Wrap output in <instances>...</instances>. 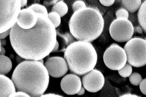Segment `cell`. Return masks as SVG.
<instances>
[{"mask_svg":"<svg viewBox=\"0 0 146 97\" xmlns=\"http://www.w3.org/2000/svg\"><path fill=\"white\" fill-rule=\"evenodd\" d=\"M37 14V22L31 28L23 29L16 23L10 29L12 47L18 55L26 60L43 59L52 52L57 41L56 28L47 16Z\"/></svg>","mask_w":146,"mask_h":97,"instance_id":"cell-1","label":"cell"},{"mask_svg":"<svg viewBox=\"0 0 146 97\" xmlns=\"http://www.w3.org/2000/svg\"><path fill=\"white\" fill-rule=\"evenodd\" d=\"M11 80L17 91L24 92L30 97H40L48 87L49 75L42 63L26 60L16 67Z\"/></svg>","mask_w":146,"mask_h":97,"instance_id":"cell-2","label":"cell"},{"mask_svg":"<svg viewBox=\"0 0 146 97\" xmlns=\"http://www.w3.org/2000/svg\"><path fill=\"white\" fill-rule=\"evenodd\" d=\"M104 21L101 13L86 7L74 12L69 22L70 31L78 41L90 42L102 33Z\"/></svg>","mask_w":146,"mask_h":97,"instance_id":"cell-3","label":"cell"},{"mask_svg":"<svg viewBox=\"0 0 146 97\" xmlns=\"http://www.w3.org/2000/svg\"><path fill=\"white\" fill-rule=\"evenodd\" d=\"M70 71L80 76L94 69L97 61V54L90 42L76 41L69 45L64 54Z\"/></svg>","mask_w":146,"mask_h":97,"instance_id":"cell-4","label":"cell"},{"mask_svg":"<svg viewBox=\"0 0 146 97\" xmlns=\"http://www.w3.org/2000/svg\"><path fill=\"white\" fill-rule=\"evenodd\" d=\"M125 52L127 62L131 66L139 67L146 65V40L134 38L128 41L123 48Z\"/></svg>","mask_w":146,"mask_h":97,"instance_id":"cell-5","label":"cell"},{"mask_svg":"<svg viewBox=\"0 0 146 97\" xmlns=\"http://www.w3.org/2000/svg\"><path fill=\"white\" fill-rule=\"evenodd\" d=\"M0 32L11 28L15 24L21 8L20 0H0Z\"/></svg>","mask_w":146,"mask_h":97,"instance_id":"cell-6","label":"cell"},{"mask_svg":"<svg viewBox=\"0 0 146 97\" xmlns=\"http://www.w3.org/2000/svg\"><path fill=\"white\" fill-rule=\"evenodd\" d=\"M106 66L113 70L122 68L127 62V58L124 49L116 44H111L105 51L103 56Z\"/></svg>","mask_w":146,"mask_h":97,"instance_id":"cell-7","label":"cell"},{"mask_svg":"<svg viewBox=\"0 0 146 97\" xmlns=\"http://www.w3.org/2000/svg\"><path fill=\"white\" fill-rule=\"evenodd\" d=\"M134 32L133 26L128 20L116 18L109 27V33L112 38L119 42H127L131 39Z\"/></svg>","mask_w":146,"mask_h":97,"instance_id":"cell-8","label":"cell"},{"mask_svg":"<svg viewBox=\"0 0 146 97\" xmlns=\"http://www.w3.org/2000/svg\"><path fill=\"white\" fill-rule=\"evenodd\" d=\"M82 82L83 86L86 90L91 92H96L102 88L105 79L100 71L93 69L83 75Z\"/></svg>","mask_w":146,"mask_h":97,"instance_id":"cell-9","label":"cell"},{"mask_svg":"<svg viewBox=\"0 0 146 97\" xmlns=\"http://www.w3.org/2000/svg\"><path fill=\"white\" fill-rule=\"evenodd\" d=\"M49 75L52 77L58 78L64 76L67 72L68 67L64 59L58 56L48 58L44 64Z\"/></svg>","mask_w":146,"mask_h":97,"instance_id":"cell-10","label":"cell"},{"mask_svg":"<svg viewBox=\"0 0 146 97\" xmlns=\"http://www.w3.org/2000/svg\"><path fill=\"white\" fill-rule=\"evenodd\" d=\"M80 77L75 74H69L65 76L60 82V87L63 91L68 95L77 94L82 86Z\"/></svg>","mask_w":146,"mask_h":97,"instance_id":"cell-11","label":"cell"},{"mask_svg":"<svg viewBox=\"0 0 146 97\" xmlns=\"http://www.w3.org/2000/svg\"><path fill=\"white\" fill-rule=\"evenodd\" d=\"M37 20V13L28 7L21 10L16 23L21 28L27 29L34 27L36 24Z\"/></svg>","mask_w":146,"mask_h":97,"instance_id":"cell-12","label":"cell"},{"mask_svg":"<svg viewBox=\"0 0 146 97\" xmlns=\"http://www.w3.org/2000/svg\"><path fill=\"white\" fill-rule=\"evenodd\" d=\"M0 97H9L16 92L14 83L8 77L3 75H0Z\"/></svg>","mask_w":146,"mask_h":97,"instance_id":"cell-13","label":"cell"},{"mask_svg":"<svg viewBox=\"0 0 146 97\" xmlns=\"http://www.w3.org/2000/svg\"><path fill=\"white\" fill-rule=\"evenodd\" d=\"M123 8L129 13H134L139 9L141 4V0H121Z\"/></svg>","mask_w":146,"mask_h":97,"instance_id":"cell-14","label":"cell"},{"mask_svg":"<svg viewBox=\"0 0 146 97\" xmlns=\"http://www.w3.org/2000/svg\"><path fill=\"white\" fill-rule=\"evenodd\" d=\"M12 68V63L10 59L5 55H0V74L5 75L7 74Z\"/></svg>","mask_w":146,"mask_h":97,"instance_id":"cell-15","label":"cell"},{"mask_svg":"<svg viewBox=\"0 0 146 97\" xmlns=\"http://www.w3.org/2000/svg\"><path fill=\"white\" fill-rule=\"evenodd\" d=\"M137 15L138 23L146 33V0L142 3Z\"/></svg>","mask_w":146,"mask_h":97,"instance_id":"cell-16","label":"cell"},{"mask_svg":"<svg viewBox=\"0 0 146 97\" xmlns=\"http://www.w3.org/2000/svg\"><path fill=\"white\" fill-rule=\"evenodd\" d=\"M68 10V7L66 4L62 1H60L53 6L51 9V12L57 13L61 17L67 13Z\"/></svg>","mask_w":146,"mask_h":97,"instance_id":"cell-17","label":"cell"},{"mask_svg":"<svg viewBox=\"0 0 146 97\" xmlns=\"http://www.w3.org/2000/svg\"><path fill=\"white\" fill-rule=\"evenodd\" d=\"M47 16L56 28L59 26L61 23V17L58 14L51 12L48 14Z\"/></svg>","mask_w":146,"mask_h":97,"instance_id":"cell-18","label":"cell"},{"mask_svg":"<svg viewBox=\"0 0 146 97\" xmlns=\"http://www.w3.org/2000/svg\"><path fill=\"white\" fill-rule=\"evenodd\" d=\"M132 71V66L128 63H126L122 68L118 70V72L121 76L126 78L129 77L131 75Z\"/></svg>","mask_w":146,"mask_h":97,"instance_id":"cell-19","label":"cell"},{"mask_svg":"<svg viewBox=\"0 0 146 97\" xmlns=\"http://www.w3.org/2000/svg\"><path fill=\"white\" fill-rule=\"evenodd\" d=\"M29 8L32 9L36 13L43 14L47 16V10L44 6L42 5L35 4L30 6Z\"/></svg>","mask_w":146,"mask_h":97,"instance_id":"cell-20","label":"cell"},{"mask_svg":"<svg viewBox=\"0 0 146 97\" xmlns=\"http://www.w3.org/2000/svg\"><path fill=\"white\" fill-rule=\"evenodd\" d=\"M130 83L133 85H139L143 79L141 75L137 73H134L129 77Z\"/></svg>","mask_w":146,"mask_h":97,"instance_id":"cell-21","label":"cell"},{"mask_svg":"<svg viewBox=\"0 0 146 97\" xmlns=\"http://www.w3.org/2000/svg\"><path fill=\"white\" fill-rule=\"evenodd\" d=\"M116 18H124L128 19L129 12L124 8L118 9L115 13Z\"/></svg>","mask_w":146,"mask_h":97,"instance_id":"cell-22","label":"cell"},{"mask_svg":"<svg viewBox=\"0 0 146 97\" xmlns=\"http://www.w3.org/2000/svg\"><path fill=\"white\" fill-rule=\"evenodd\" d=\"M86 7L85 3L81 0H78L75 2L72 6V10L74 12L80 9Z\"/></svg>","mask_w":146,"mask_h":97,"instance_id":"cell-23","label":"cell"},{"mask_svg":"<svg viewBox=\"0 0 146 97\" xmlns=\"http://www.w3.org/2000/svg\"><path fill=\"white\" fill-rule=\"evenodd\" d=\"M9 97H30L27 93L21 91H17L10 95Z\"/></svg>","mask_w":146,"mask_h":97,"instance_id":"cell-24","label":"cell"},{"mask_svg":"<svg viewBox=\"0 0 146 97\" xmlns=\"http://www.w3.org/2000/svg\"><path fill=\"white\" fill-rule=\"evenodd\" d=\"M141 92L146 95V79L142 80L139 84Z\"/></svg>","mask_w":146,"mask_h":97,"instance_id":"cell-25","label":"cell"},{"mask_svg":"<svg viewBox=\"0 0 146 97\" xmlns=\"http://www.w3.org/2000/svg\"><path fill=\"white\" fill-rule=\"evenodd\" d=\"M99 1L103 5L106 7H109L114 3L115 0H99Z\"/></svg>","mask_w":146,"mask_h":97,"instance_id":"cell-26","label":"cell"},{"mask_svg":"<svg viewBox=\"0 0 146 97\" xmlns=\"http://www.w3.org/2000/svg\"><path fill=\"white\" fill-rule=\"evenodd\" d=\"M130 14L129 15L128 18V20L132 23V24L135 22V23L137 21L138 22L137 15H136L133 13H130Z\"/></svg>","mask_w":146,"mask_h":97,"instance_id":"cell-27","label":"cell"},{"mask_svg":"<svg viewBox=\"0 0 146 97\" xmlns=\"http://www.w3.org/2000/svg\"><path fill=\"white\" fill-rule=\"evenodd\" d=\"M10 29H9L3 32L0 33V39H5L9 35H10Z\"/></svg>","mask_w":146,"mask_h":97,"instance_id":"cell-28","label":"cell"},{"mask_svg":"<svg viewBox=\"0 0 146 97\" xmlns=\"http://www.w3.org/2000/svg\"><path fill=\"white\" fill-rule=\"evenodd\" d=\"M134 31H135L137 32L140 34H142L143 31L142 28L139 25H137L135 27H134Z\"/></svg>","mask_w":146,"mask_h":97,"instance_id":"cell-29","label":"cell"},{"mask_svg":"<svg viewBox=\"0 0 146 97\" xmlns=\"http://www.w3.org/2000/svg\"><path fill=\"white\" fill-rule=\"evenodd\" d=\"M16 60L17 62L19 64L26 60V59H24L23 58L18 55L16 57Z\"/></svg>","mask_w":146,"mask_h":97,"instance_id":"cell-30","label":"cell"},{"mask_svg":"<svg viewBox=\"0 0 146 97\" xmlns=\"http://www.w3.org/2000/svg\"><path fill=\"white\" fill-rule=\"evenodd\" d=\"M59 95L54 94H47L42 95L40 97H62Z\"/></svg>","mask_w":146,"mask_h":97,"instance_id":"cell-31","label":"cell"},{"mask_svg":"<svg viewBox=\"0 0 146 97\" xmlns=\"http://www.w3.org/2000/svg\"><path fill=\"white\" fill-rule=\"evenodd\" d=\"M59 47V44L57 40L55 45L51 52H56L58 50Z\"/></svg>","mask_w":146,"mask_h":97,"instance_id":"cell-32","label":"cell"},{"mask_svg":"<svg viewBox=\"0 0 146 97\" xmlns=\"http://www.w3.org/2000/svg\"><path fill=\"white\" fill-rule=\"evenodd\" d=\"M85 91V88L83 86H82L80 91L76 94L79 96L82 95L84 94Z\"/></svg>","mask_w":146,"mask_h":97,"instance_id":"cell-33","label":"cell"},{"mask_svg":"<svg viewBox=\"0 0 146 97\" xmlns=\"http://www.w3.org/2000/svg\"><path fill=\"white\" fill-rule=\"evenodd\" d=\"M6 40L5 39H0V46L3 47L6 45Z\"/></svg>","mask_w":146,"mask_h":97,"instance_id":"cell-34","label":"cell"},{"mask_svg":"<svg viewBox=\"0 0 146 97\" xmlns=\"http://www.w3.org/2000/svg\"><path fill=\"white\" fill-rule=\"evenodd\" d=\"M21 8L25 7L27 5V0H20Z\"/></svg>","mask_w":146,"mask_h":97,"instance_id":"cell-35","label":"cell"},{"mask_svg":"<svg viewBox=\"0 0 146 97\" xmlns=\"http://www.w3.org/2000/svg\"><path fill=\"white\" fill-rule=\"evenodd\" d=\"M6 51L3 47L0 46V55H5Z\"/></svg>","mask_w":146,"mask_h":97,"instance_id":"cell-36","label":"cell"},{"mask_svg":"<svg viewBox=\"0 0 146 97\" xmlns=\"http://www.w3.org/2000/svg\"><path fill=\"white\" fill-rule=\"evenodd\" d=\"M121 97H138L137 96L134 95H132L130 94H124Z\"/></svg>","mask_w":146,"mask_h":97,"instance_id":"cell-37","label":"cell"},{"mask_svg":"<svg viewBox=\"0 0 146 97\" xmlns=\"http://www.w3.org/2000/svg\"><path fill=\"white\" fill-rule=\"evenodd\" d=\"M38 61L40 62H41V63H42L43 64L44 62H43V59H42L39 60H38Z\"/></svg>","mask_w":146,"mask_h":97,"instance_id":"cell-38","label":"cell"},{"mask_svg":"<svg viewBox=\"0 0 146 97\" xmlns=\"http://www.w3.org/2000/svg\"><path fill=\"white\" fill-rule=\"evenodd\" d=\"M146 0H141L142 3L144 2Z\"/></svg>","mask_w":146,"mask_h":97,"instance_id":"cell-39","label":"cell"},{"mask_svg":"<svg viewBox=\"0 0 146 97\" xmlns=\"http://www.w3.org/2000/svg\"><path fill=\"white\" fill-rule=\"evenodd\" d=\"M145 40H146V37L145 38Z\"/></svg>","mask_w":146,"mask_h":97,"instance_id":"cell-40","label":"cell"}]
</instances>
